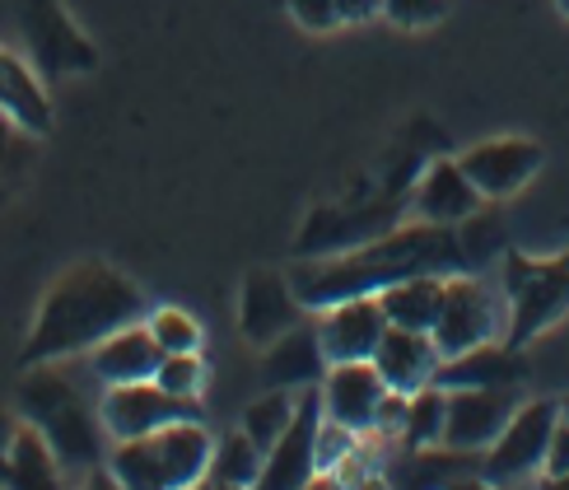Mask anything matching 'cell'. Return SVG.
Listing matches in <instances>:
<instances>
[{
	"label": "cell",
	"mask_w": 569,
	"mask_h": 490,
	"mask_svg": "<svg viewBox=\"0 0 569 490\" xmlns=\"http://www.w3.org/2000/svg\"><path fill=\"white\" fill-rule=\"evenodd\" d=\"M467 243L453 233V224H407V229H388L378 239H365L360 248H350L346 257H303L290 271V286L299 294L303 309H327L337 299H355V294H378L383 286L401 276H453L467 267Z\"/></svg>",
	"instance_id": "obj_1"
},
{
	"label": "cell",
	"mask_w": 569,
	"mask_h": 490,
	"mask_svg": "<svg viewBox=\"0 0 569 490\" xmlns=\"http://www.w3.org/2000/svg\"><path fill=\"white\" fill-rule=\"evenodd\" d=\"M146 309V290L131 276H122L108 262H76L52 280V290L42 294V309L29 327L19 360L23 364H47L93 350L108 332L127 322H140Z\"/></svg>",
	"instance_id": "obj_2"
},
{
	"label": "cell",
	"mask_w": 569,
	"mask_h": 490,
	"mask_svg": "<svg viewBox=\"0 0 569 490\" xmlns=\"http://www.w3.org/2000/svg\"><path fill=\"white\" fill-rule=\"evenodd\" d=\"M19 416L57 449L61 472H93L103 462V420L57 360L29 364L19 379Z\"/></svg>",
	"instance_id": "obj_3"
},
{
	"label": "cell",
	"mask_w": 569,
	"mask_h": 490,
	"mask_svg": "<svg viewBox=\"0 0 569 490\" xmlns=\"http://www.w3.org/2000/svg\"><path fill=\"white\" fill-rule=\"evenodd\" d=\"M210 453H216V443H210L201 416H187L150 434L117 439V449L108 453V472L112 486L127 490H187L206 481Z\"/></svg>",
	"instance_id": "obj_4"
},
{
	"label": "cell",
	"mask_w": 569,
	"mask_h": 490,
	"mask_svg": "<svg viewBox=\"0 0 569 490\" xmlns=\"http://www.w3.org/2000/svg\"><path fill=\"white\" fill-rule=\"evenodd\" d=\"M505 299H509L505 341L523 350L569 313V248L556 257L505 252Z\"/></svg>",
	"instance_id": "obj_5"
},
{
	"label": "cell",
	"mask_w": 569,
	"mask_h": 490,
	"mask_svg": "<svg viewBox=\"0 0 569 490\" xmlns=\"http://www.w3.org/2000/svg\"><path fill=\"white\" fill-rule=\"evenodd\" d=\"M19 23L38 76H89V70H99V47L80 33V23L70 19L61 0H23Z\"/></svg>",
	"instance_id": "obj_6"
},
{
	"label": "cell",
	"mask_w": 569,
	"mask_h": 490,
	"mask_svg": "<svg viewBox=\"0 0 569 490\" xmlns=\"http://www.w3.org/2000/svg\"><path fill=\"white\" fill-rule=\"evenodd\" d=\"M556 420H560V402H518V411L509 416L500 439L481 453V477L490 486H509V481H523V477L541 472Z\"/></svg>",
	"instance_id": "obj_7"
},
{
	"label": "cell",
	"mask_w": 569,
	"mask_h": 490,
	"mask_svg": "<svg viewBox=\"0 0 569 490\" xmlns=\"http://www.w3.org/2000/svg\"><path fill=\"white\" fill-rule=\"evenodd\" d=\"M322 383H308L299 388L295 397V416L284 434L267 449V462H262V477L257 486L262 490H299V486H313L318 477V430H322Z\"/></svg>",
	"instance_id": "obj_8"
},
{
	"label": "cell",
	"mask_w": 569,
	"mask_h": 490,
	"mask_svg": "<svg viewBox=\"0 0 569 490\" xmlns=\"http://www.w3.org/2000/svg\"><path fill=\"white\" fill-rule=\"evenodd\" d=\"M430 337L443 360L500 337V309H495V294L486 290V280L467 271L443 276V299H439V318Z\"/></svg>",
	"instance_id": "obj_9"
},
{
	"label": "cell",
	"mask_w": 569,
	"mask_h": 490,
	"mask_svg": "<svg viewBox=\"0 0 569 490\" xmlns=\"http://www.w3.org/2000/svg\"><path fill=\"white\" fill-rule=\"evenodd\" d=\"M187 416H201V402L163 392L154 379L108 383L103 402H99V420H103L108 439H136V434H150L159 426H169V420H187Z\"/></svg>",
	"instance_id": "obj_10"
},
{
	"label": "cell",
	"mask_w": 569,
	"mask_h": 490,
	"mask_svg": "<svg viewBox=\"0 0 569 490\" xmlns=\"http://www.w3.org/2000/svg\"><path fill=\"white\" fill-rule=\"evenodd\" d=\"M458 163L486 201H505L537 178V169L547 163V150L528 136H500V140L471 146L467 154H458Z\"/></svg>",
	"instance_id": "obj_11"
},
{
	"label": "cell",
	"mask_w": 569,
	"mask_h": 490,
	"mask_svg": "<svg viewBox=\"0 0 569 490\" xmlns=\"http://www.w3.org/2000/svg\"><path fill=\"white\" fill-rule=\"evenodd\" d=\"M518 388H453L448 392V420H443V443L448 449L486 453L509 416L518 411Z\"/></svg>",
	"instance_id": "obj_12"
},
{
	"label": "cell",
	"mask_w": 569,
	"mask_h": 490,
	"mask_svg": "<svg viewBox=\"0 0 569 490\" xmlns=\"http://www.w3.org/2000/svg\"><path fill=\"white\" fill-rule=\"evenodd\" d=\"M322 318L318 327V341H322V356L327 364H346V360H373L378 341L388 332V318H383V303L378 294H355V299H337L318 309Z\"/></svg>",
	"instance_id": "obj_13"
},
{
	"label": "cell",
	"mask_w": 569,
	"mask_h": 490,
	"mask_svg": "<svg viewBox=\"0 0 569 490\" xmlns=\"http://www.w3.org/2000/svg\"><path fill=\"white\" fill-rule=\"evenodd\" d=\"M303 303L290 286V276L284 271H252L243 280V299H239V332L243 341L252 346H271L276 337H284L290 327L303 322Z\"/></svg>",
	"instance_id": "obj_14"
},
{
	"label": "cell",
	"mask_w": 569,
	"mask_h": 490,
	"mask_svg": "<svg viewBox=\"0 0 569 490\" xmlns=\"http://www.w3.org/2000/svg\"><path fill=\"white\" fill-rule=\"evenodd\" d=\"M388 397V383L378 373L373 360H346V364H327L322 373V411L327 420L355 430V434H369L373 430V416L378 402Z\"/></svg>",
	"instance_id": "obj_15"
},
{
	"label": "cell",
	"mask_w": 569,
	"mask_h": 490,
	"mask_svg": "<svg viewBox=\"0 0 569 490\" xmlns=\"http://www.w3.org/2000/svg\"><path fill=\"white\" fill-rule=\"evenodd\" d=\"M481 201H486V197L477 192V187H471V178L462 173L458 159H435V163H425L416 192H411V206H416L420 220H430V224H453V229L467 224V220H477Z\"/></svg>",
	"instance_id": "obj_16"
},
{
	"label": "cell",
	"mask_w": 569,
	"mask_h": 490,
	"mask_svg": "<svg viewBox=\"0 0 569 490\" xmlns=\"http://www.w3.org/2000/svg\"><path fill=\"white\" fill-rule=\"evenodd\" d=\"M163 360V350L150 332V322H127L108 332L99 346L89 350V373L99 383H140V379H154V369Z\"/></svg>",
	"instance_id": "obj_17"
},
{
	"label": "cell",
	"mask_w": 569,
	"mask_h": 490,
	"mask_svg": "<svg viewBox=\"0 0 569 490\" xmlns=\"http://www.w3.org/2000/svg\"><path fill=\"white\" fill-rule=\"evenodd\" d=\"M528 379V364H523V350L518 346H495V341H481L462 350V356H448L439 360L435 369V383L439 388H523Z\"/></svg>",
	"instance_id": "obj_18"
},
{
	"label": "cell",
	"mask_w": 569,
	"mask_h": 490,
	"mask_svg": "<svg viewBox=\"0 0 569 490\" xmlns=\"http://www.w3.org/2000/svg\"><path fill=\"white\" fill-rule=\"evenodd\" d=\"M439 360L443 356H439L430 332H411V327H392V322H388L383 341H378V350H373L378 373H383V383L397 388V392H416L425 383H435Z\"/></svg>",
	"instance_id": "obj_19"
},
{
	"label": "cell",
	"mask_w": 569,
	"mask_h": 490,
	"mask_svg": "<svg viewBox=\"0 0 569 490\" xmlns=\"http://www.w3.org/2000/svg\"><path fill=\"white\" fill-rule=\"evenodd\" d=\"M0 112L19 122L29 136L52 131V99L42 89V76L33 61H23L10 47H0Z\"/></svg>",
	"instance_id": "obj_20"
},
{
	"label": "cell",
	"mask_w": 569,
	"mask_h": 490,
	"mask_svg": "<svg viewBox=\"0 0 569 490\" xmlns=\"http://www.w3.org/2000/svg\"><path fill=\"white\" fill-rule=\"evenodd\" d=\"M322 373H327V356H322V341H318L313 322H299V327H290V332L267 346V360H262L267 388L299 392L308 383H322Z\"/></svg>",
	"instance_id": "obj_21"
},
{
	"label": "cell",
	"mask_w": 569,
	"mask_h": 490,
	"mask_svg": "<svg viewBox=\"0 0 569 490\" xmlns=\"http://www.w3.org/2000/svg\"><path fill=\"white\" fill-rule=\"evenodd\" d=\"M439 299H443V276L425 271V276H401L392 286L378 290L383 318L392 327H411V332H435L439 318Z\"/></svg>",
	"instance_id": "obj_22"
},
{
	"label": "cell",
	"mask_w": 569,
	"mask_h": 490,
	"mask_svg": "<svg viewBox=\"0 0 569 490\" xmlns=\"http://www.w3.org/2000/svg\"><path fill=\"white\" fill-rule=\"evenodd\" d=\"M6 486H14V490H57L61 486V458L29 420H19V430H14Z\"/></svg>",
	"instance_id": "obj_23"
},
{
	"label": "cell",
	"mask_w": 569,
	"mask_h": 490,
	"mask_svg": "<svg viewBox=\"0 0 569 490\" xmlns=\"http://www.w3.org/2000/svg\"><path fill=\"white\" fill-rule=\"evenodd\" d=\"M267 453L248 439V430H229L216 439V453L206 467V486H257Z\"/></svg>",
	"instance_id": "obj_24"
},
{
	"label": "cell",
	"mask_w": 569,
	"mask_h": 490,
	"mask_svg": "<svg viewBox=\"0 0 569 490\" xmlns=\"http://www.w3.org/2000/svg\"><path fill=\"white\" fill-rule=\"evenodd\" d=\"M443 420H448V388L425 383L407 397V426H401V443L416 449H435L443 443Z\"/></svg>",
	"instance_id": "obj_25"
},
{
	"label": "cell",
	"mask_w": 569,
	"mask_h": 490,
	"mask_svg": "<svg viewBox=\"0 0 569 490\" xmlns=\"http://www.w3.org/2000/svg\"><path fill=\"white\" fill-rule=\"evenodd\" d=\"M295 416V392L290 388H271L267 397H257V402H248V416H243V430L248 439L257 443V449H271V443L284 434V426H290Z\"/></svg>",
	"instance_id": "obj_26"
},
{
	"label": "cell",
	"mask_w": 569,
	"mask_h": 490,
	"mask_svg": "<svg viewBox=\"0 0 569 490\" xmlns=\"http://www.w3.org/2000/svg\"><path fill=\"white\" fill-rule=\"evenodd\" d=\"M154 383L173 397H201V383H206V360L201 350H178V356H163L159 369H154Z\"/></svg>",
	"instance_id": "obj_27"
},
{
	"label": "cell",
	"mask_w": 569,
	"mask_h": 490,
	"mask_svg": "<svg viewBox=\"0 0 569 490\" xmlns=\"http://www.w3.org/2000/svg\"><path fill=\"white\" fill-rule=\"evenodd\" d=\"M150 322V332L159 341L163 356H178V350H201V327L192 313H182V309H154L146 313Z\"/></svg>",
	"instance_id": "obj_28"
},
{
	"label": "cell",
	"mask_w": 569,
	"mask_h": 490,
	"mask_svg": "<svg viewBox=\"0 0 569 490\" xmlns=\"http://www.w3.org/2000/svg\"><path fill=\"white\" fill-rule=\"evenodd\" d=\"M29 159H33V136L23 131L19 122H10L6 112H0V182L19 178Z\"/></svg>",
	"instance_id": "obj_29"
},
{
	"label": "cell",
	"mask_w": 569,
	"mask_h": 490,
	"mask_svg": "<svg viewBox=\"0 0 569 490\" xmlns=\"http://www.w3.org/2000/svg\"><path fill=\"white\" fill-rule=\"evenodd\" d=\"M448 0H383V14L397 23V29H425V23L443 19Z\"/></svg>",
	"instance_id": "obj_30"
},
{
	"label": "cell",
	"mask_w": 569,
	"mask_h": 490,
	"mask_svg": "<svg viewBox=\"0 0 569 490\" xmlns=\"http://www.w3.org/2000/svg\"><path fill=\"white\" fill-rule=\"evenodd\" d=\"M284 6H290L295 23H299V29H308V33H331L341 23L337 0H284Z\"/></svg>",
	"instance_id": "obj_31"
},
{
	"label": "cell",
	"mask_w": 569,
	"mask_h": 490,
	"mask_svg": "<svg viewBox=\"0 0 569 490\" xmlns=\"http://www.w3.org/2000/svg\"><path fill=\"white\" fill-rule=\"evenodd\" d=\"M541 472H547V477L569 472V416H565V411H560L556 430H551V449H547V462H541Z\"/></svg>",
	"instance_id": "obj_32"
},
{
	"label": "cell",
	"mask_w": 569,
	"mask_h": 490,
	"mask_svg": "<svg viewBox=\"0 0 569 490\" xmlns=\"http://www.w3.org/2000/svg\"><path fill=\"white\" fill-rule=\"evenodd\" d=\"M14 430H19V416L0 402V486H6V472H10V443H14Z\"/></svg>",
	"instance_id": "obj_33"
},
{
	"label": "cell",
	"mask_w": 569,
	"mask_h": 490,
	"mask_svg": "<svg viewBox=\"0 0 569 490\" xmlns=\"http://www.w3.org/2000/svg\"><path fill=\"white\" fill-rule=\"evenodd\" d=\"M341 23H365L373 14H383V0H337Z\"/></svg>",
	"instance_id": "obj_34"
},
{
	"label": "cell",
	"mask_w": 569,
	"mask_h": 490,
	"mask_svg": "<svg viewBox=\"0 0 569 490\" xmlns=\"http://www.w3.org/2000/svg\"><path fill=\"white\" fill-rule=\"evenodd\" d=\"M541 486H547V490H569V472H560V477H541Z\"/></svg>",
	"instance_id": "obj_35"
},
{
	"label": "cell",
	"mask_w": 569,
	"mask_h": 490,
	"mask_svg": "<svg viewBox=\"0 0 569 490\" xmlns=\"http://www.w3.org/2000/svg\"><path fill=\"white\" fill-rule=\"evenodd\" d=\"M556 6H560V14H565V19H569V0H556Z\"/></svg>",
	"instance_id": "obj_36"
},
{
	"label": "cell",
	"mask_w": 569,
	"mask_h": 490,
	"mask_svg": "<svg viewBox=\"0 0 569 490\" xmlns=\"http://www.w3.org/2000/svg\"><path fill=\"white\" fill-rule=\"evenodd\" d=\"M560 411H565V416H569V397H560Z\"/></svg>",
	"instance_id": "obj_37"
}]
</instances>
